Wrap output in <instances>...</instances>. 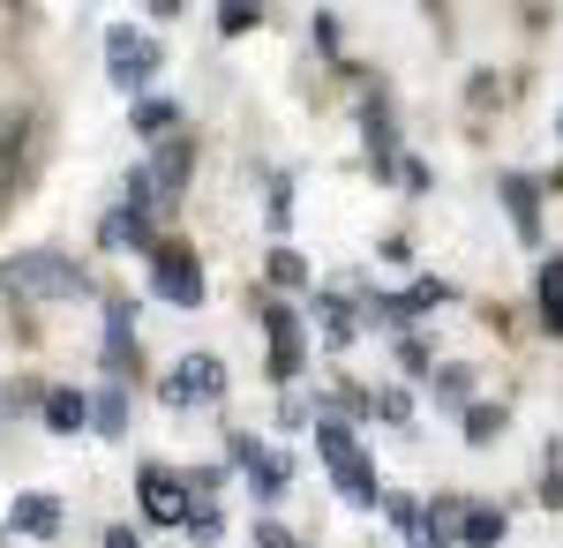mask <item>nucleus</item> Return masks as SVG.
I'll use <instances>...</instances> for the list:
<instances>
[{
  "instance_id": "22",
  "label": "nucleus",
  "mask_w": 563,
  "mask_h": 548,
  "mask_svg": "<svg viewBox=\"0 0 563 548\" xmlns=\"http://www.w3.org/2000/svg\"><path fill=\"white\" fill-rule=\"evenodd\" d=\"M188 534L196 541H218V511H188Z\"/></svg>"
},
{
  "instance_id": "24",
  "label": "nucleus",
  "mask_w": 563,
  "mask_h": 548,
  "mask_svg": "<svg viewBox=\"0 0 563 548\" xmlns=\"http://www.w3.org/2000/svg\"><path fill=\"white\" fill-rule=\"evenodd\" d=\"M106 548H135V534H121V526H113V534H106Z\"/></svg>"
},
{
  "instance_id": "17",
  "label": "nucleus",
  "mask_w": 563,
  "mask_h": 548,
  "mask_svg": "<svg viewBox=\"0 0 563 548\" xmlns=\"http://www.w3.org/2000/svg\"><path fill=\"white\" fill-rule=\"evenodd\" d=\"M496 428H504V414H496V406H474V414H466V436H474V443H488Z\"/></svg>"
},
{
  "instance_id": "14",
  "label": "nucleus",
  "mask_w": 563,
  "mask_h": 548,
  "mask_svg": "<svg viewBox=\"0 0 563 548\" xmlns=\"http://www.w3.org/2000/svg\"><path fill=\"white\" fill-rule=\"evenodd\" d=\"M106 241H113V249L143 241V211H113V218H106Z\"/></svg>"
},
{
  "instance_id": "18",
  "label": "nucleus",
  "mask_w": 563,
  "mask_h": 548,
  "mask_svg": "<svg viewBox=\"0 0 563 548\" xmlns=\"http://www.w3.org/2000/svg\"><path fill=\"white\" fill-rule=\"evenodd\" d=\"M384 421H390V428L413 421V398H406V391H384Z\"/></svg>"
},
{
  "instance_id": "12",
  "label": "nucleus",
  "mask_w": 563,
  "mask_h": 548,
  "mask_svg": "<svg viewBox=\"0 0 563 548\" xmlns=\"http://www.w3.org/2000/svg\"><path fill=\"white\" fill-rule=\"evenodd\" d=\"M174 98H143V106H135V128H143V135H174Z\"/></svg>"
},
{
  "instance_id": "1",
  "label": "nucleus",
  "mask_w": 563,
  "mask_h": 548,
  "mask_svg": "<svg viewBox=\"0 0 563 548\" xmlns=\"http://www.w3.org/2000/svg\"><path fill=\"white\" fill-rule=\"evenodd\" d=\"M0 286L8 294H38V300H76L84 294V271L53 249H31V255H8L0 263Z\"/></svg>"
},
{
  "instance_id": "4",
  "label": "nucleus",
  "mask_w": 563,
  "mask_h": 548,
  "mask_svg": "<svg viewBox=\"0 0 563 548\" xmlns=\"http://www.w3.org/2000/svg\"><path fill=\"white\" fill-rule=\"evenodd\" d=\"M106 68H113V84H121V90L151 84V76H158V45L135 39V31H113V39H106Z\"/></svg>"
},
{
  "instance_id": "15",
  "label": "nucleus",
  "mask_w": 563,
  "mask_h": 548,
  "mask_svg": "<svg viewBox=\"0 0 563 548\" xmlns=\"http://www.w3.org/2000/svg\"><path fill=\"white\" fill-rule=\"evenodd\" d=\"M443 294H451L443 278H421V286H406V300H398V308H413V316H421V308H443Z\"/></svg>"
},
{
  "instance_id": "11",
  "label": "nucleus",
  "mask_w": 563,
  "mask_h": 548,
  "mask_svg": "<svg viewBox=\"0 0 563 548\" xmlns=\"http://www.w3.org/2000/svg\"><path fill=\"white\" fill-rule=\"evenodd\" d=\"M541 316L563 331V255H556V263H541Z\"/></svg>"
},
{
  "instance_id": "13",
  "label": "nucleus",
  "mask_w": 563,
  "mask_h": 548,
  "mask_svg": "<svg viewBox=\"0 0 563 548\" xmlns=\"http://www.w3.org/2000/svg\"><path fill=\"white\" fill-rule=\"evenodd\" d=\"M504 541V511H466V548H496Z\"/></svg>"
},
{
  "instance_id": "21",
  "label": "nucleus",
  "mask_w": 563,
  "mask_h": 548,
  "mask_svg": "<svg viewBox=\"0 0 563 548\" xmlns=\"http://www.w3.org/2000/svg\"><path fill=\"white\" fill-rule=\"evenodd\" d=\"M271 278H286V286H301L308 271H301V255H271Z\"/></svg>"
},
{
  "instance_id": "6",
  "label": "nucleus",
  "mask_w": 563,
  "mask_h": 548,
  "mask_svg": "<svg viewBox=\"0 0 563 548\" xmlns=\"http://www.w3.org/2000/svg\"><path fill=\"white\" fill-rule=\"evenodd\" d=\"M218 391H225V369H218L211 353H203V361H180L174 383H166V398H174V406H188V398H218Z\"/></svg>"
},
{
  "instance_id": "3",
  "label": "nucleus",
  "mask_w": 563,
  "mask_h": 548,
  "mask_svg": "<svg viewBox=\"0 0 563 548\" xmlns=\"http://www.w3.org/2000/svg\"><path fill=\"white\" fill-rule=\"evenodd\" d=\"M151 286L174 300V308H196V300H203V271H196L188 249H158L151 255Z\"/></svg>"
},
{
  "instance_id": "20",
  "label": "nucleus",
  "mask_w": 563,
  "mask_h": 548,
  "mask_svg": "<svg viewBox=\"0 0 563 548\" xmlns=\"http://www.w3.org/2000/svg\"><path fill=\"white\" fill-rule=\"evenodd\" d=\"M361 128H368V151H390V121H384V113H376V106L361 113Z\"/></svg>"
},
{
  "instance_id": "2",
  "label": "nucleus",
  "mask_w": 563,
  "mask_h": 548,
  "mask_svg": "<svg viewBox=\"0 0 563 548\" xmlns=\"http://www.w3.org/2000/svg\"><path fill=\"white\" fill-rule=\"evenodd\" d=\"M316 451L331 459V473H339V489H346L353 504H376V481H368V459H361V443H353L339 421H316Z\"/></svg>"
},
{
  "instance_id": "16",
  "label": "nucleus",
  "mask_w": 563,
  "mask_h": 548,
  "mask_svg": "<svg viewBox=\"0 0 563 548\" xmlns=\"http://www.w3.org/2000/svg\"><path fill=\"white\" fill-rule=\"evenodd\" d=\"M98 428H106V436H121V428H129V406H121V391H106V398H98Z\"/></svg>"
},
{
  "instance_id": "23",
  "label": "nucleus",
  "mask_w": 563,
  "mask_h": 548,
  "mask_svg": "<svg viewBox=\"0 0 563 548\" xmlns=\"http://www.w3.org/2000/svg\"><path fill=\"white\" fill-rule=\"evenodd\" d=\"M256 548H294V534L286 526H256Z\"/></svg>"
},
{
  "instance_id": "10",
  "label": "nucleus",
  "mask_w": 563,
  "mask_h": 548,
  "mask_svg": "<svg viewBox=\"0 0 563 548\" xmlns=\"http://www.w3.org/2000/svg\"><path fill=\"white\" fill-rule=\"evenodd\" d=\"M504 204H511V218H519V233L533 241V233H541V204H533V188H526V180H504Z\"/></svg>"
},
{
  "instance_id": "5",
  "label": "nucleus",
  "mask_w": 563,
  "mask_h": 548,
  "mask_svg": "<svg viewBox=\"0 0 563 548\" xmlns=\"http://www.w3.org/2000/svg\"><path fill=\"white\" fill-rule=\"evenodd\" d=\"M143 518H158V526H188V489H180L166 465L143 473Z\"/></svg>"
},
{
  "instance_id": "7",
  "label": "nucleus",
  "mask_w": 563,
  "mask_h": 548,
  "mask_svg": "<svg viewBox=\"0 0 563 548\" xmlns=\"http://www.w3.org/2000/svg\"><path fill=\"white\" fill-rule=\"evenodd\" d=\"M263 324H271V369H278V376H294V369H301V324H294L286 308H271Z\"/></svg>"
},
{
  "instance_id": "8",
  "label": "nucleus",
  "mask_w": 563,
  "mask_h": 548,
  "mask_svg": "<svg viewBox=\"0 0 563 548\" xmlns=\"http://www.w3.org/2000/svg\"><path fill=\"white\" fill-rule=\"evenodd\" d=\"M8 526H15V534H53V526H60V504H53V496H15Z\"/></svg>"
},
{
  "instance_id": "9",
  "label": "nucleus",
  "mask_w": 563,
  "mask_h": 548,
  "mask_svg": "<svg viewBox=\"0 0 563 548\" xmlns=\"http://www.w3.org/2000/svg\"><path fill=\"white\" fill-rule=\"evenodd\" d=\"M45 421L60 428V436H76V428L90 421V406H84V398H76V391H53V398H45Z\"/></svg>"
},
{
  "instance_id": "19",
  "label": "nucleus",
  "mask_w": 563,
  "mask_h": 548,
  "mask_svg": "<svg viewBox=\"0 0 563 548\" xmlns=\"http://www.w3.org/2000/svg\"><path fill=\"white\" fill-rule=\"evenodd\" d=\"M256 489H263V496H278V489H286V465H278V459H256Z\"/></svg>"
}]
</instances>
